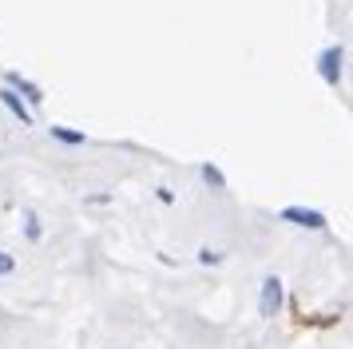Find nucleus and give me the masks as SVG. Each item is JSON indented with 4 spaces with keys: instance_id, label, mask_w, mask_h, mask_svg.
I'll use <instances>...</instances> for the list:
<instances>
[{
    "instance_id": "f257e3e1",
    "label": "nucleus",
    "mask_w": 353,
    "mask_h": 349,
    "mask_svg": "<svg viewBox=\"0 0 353 349\" xmlns=\"http://www.w3.org/2000/svg\"><path fill=\"white\" fill-rule=\"evenodd\" d=\"M278 306H282V278H266L262 282V298H258V310H262V317H274L278 314Z\"/></svg>"
},
{
    "instance_id": "f03ea898",
    "label": "nucleus",
    "mask_w": 353,
    "mask_h": 349,
    "mask_svg": "<svg viewBox=\"0 0 353 349\" xmlns=\"http://www.w3.org/2000/svg\"><path fill=\"white\" fill-rule=\"evenodd\" d=\"M318 72H321V79L330 83V88H337V79H341V48H325L318 56Z\"/></svg>"
},
{
    "instance_id": "7ed1b4c3",
    "label": "nucleus",
    "mask_w": 353,
    "mask_h": 349,
    "mask_svg": "<svg viewBox=\"0 0 353 349\" xmlns=\"http://www.w3.org/2000/svg\"><path fill=\"white\" fill-rule=\"evenodd\" d=\"M282 219L294 222V226H310V230H321V226H325V215H321V210H305V206H286Z\"/></svg>"
},
{
    "instance_id": "20e7f679",
    "label": "nucleus",
    "mask_w": 353,
    "mask_h": 349,
    "mask_svg": "<svg viewBox=\"0 0 353 349\" xmlns=\"http://www.w3.org/2000/svg\"><path fill=\"white\" fill-rule=\"evenodd\" d=\"M0 103H4V108H8L12 115H17V119H20V127H32V111L24 108V99H20V95L12 92V88H8V83L0 88Z\"/></svg>"
},
{
    "instance_id": "39448f33",
    "label": "nucleus",
    "mask_w": 353,
    "mask_h": 349,
    "mask_svg": "<svg viewBox=\"0 0 353 349\" xmlns=\"http://www.w3.org/2000/svg\"><path fill=\"white\" fill-rule=\"evenodd\" d=\"M4 79H8V88H12V92H17V95H24V99H32V103H40V99H44V92L36 88L32 79H24V76H20V72H8V76H4Z\"/></svg>"
},
{
    "instance_id": "423d86ee",
    "label": "nucleus",
    "mask_w": 353,
    "mask_h": 349,
    "mask_svg": "<svg viewBox=\"0 0 353 349\" xmlns=\"http://www.w3.org/2000/svg\"><path fill=\"white\" fill-rule=\"evenodd\" d=\"M52 135L60 143H68V147H76V143H83V131H68V127H52Z\"/></svg>"
},
{
    "instance_id": "0eeeda50",
    "label": "nucleus",
    "mask_w": 353,
    "mask_h": 349,
    "mask_svg": "<svg viewBox=\"0 0 353 349\" xmlns=\"http://www.w3.org/2000/svg\"><path fill=\"white\" fill-rule=\"evenodd\" d=\"M203 179H207V183H210V187H214V190H223V187H226L223 171H219V167H210V163H207V167H203Z\"/></svg>"
},
{
    "instance_id": "6e6552de",
    "label": "nucleus",
    "mask_w": 353,
    "mask_h": 349,
    "mask_svg": "<svg viewBox=\"0 0 353 349\" xmlns=\"http://www.w3.org/2000/svg\"><path fill=\"white\" fill-rule=\"evenodd\" d=\"M28 238H40V222H36V215H28Z\"/></svg>"
},
{
    "instance_id": "1a4fd4ad",
    "label": "nucleus",
    "mask_w": 353,
    "mask_h": 349,
    "mask_svg": "<svg viewBox=\"0 0 353 349\" xmlns=\"http://www.w3.org/2000/svg\"><path fill=\"white\" fill-rule=\"evenodd\" d=\"M199 262H207V266H210V262H219V254H214V250H199Z\"/></svg>"
},
{
    "instance_id": "9d476101",
    "label": "nucleus",
    "mask_w": 353,
    "mask_h": 349,
    "mask_svg": "<svg viewBox=\"0 0 353 349\" xmlns=\"http://www.w3.org/2000/svg\"><path fill=\"white\" fill-rule=\"evenodd\" d=\"M12 270V254H0V274H8Z\"/></svg>"
}]
</instances>
